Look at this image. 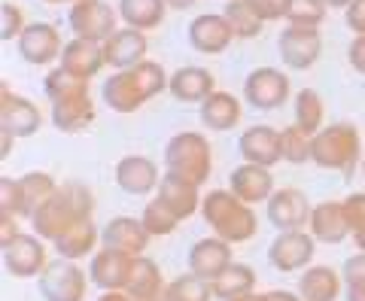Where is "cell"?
Returning <instances> with one entry per match:
<instances>
[{"label": "cell", "mask_w": 365, "mask_h": 301, "mask_svg": "<svg viewBox=\"0 0 365 301\" xmlns=\"http://www.w3.org/2000/svg\"><path fill=\"white\" fill-rule=\"evenodd\" d=\"M86 219H91V192L83 183H67V186L55 189V195L34 213L31 223L40 238L55 244L67 228H73L76 223H86Z\"/></svg>", "instance_id": "1"}, {"label": "cell", "mask_w": 365, "mask_h": 301, "mask_svg": "<svg viewBox=\"0 0 365 301\" xmlns=\"http://www.w3.org/2000/svg\"><path fill=\"white\" fill-rule=\"evenodd\" d=\"M201 216L207 219V225L216 231V238H222L225 244H244L259 231L253 207L244 204L235 192L216 189L201 201Z\"/></svg>", "instance_id": "2"}, {"label": "cell", "mask_w": 365, "mask_h": 301, "mask_svg": "<svg viewBox=\"0 0 365 301\" xmlns=\"http://www.w3.org/2000/svg\"><path fill=\"white\" fill-rule=\"evenodd\" d=\"M162 88H168L165 71L153 61H143L113 76L104 88V98L116 113H134L146 98H155Z\"/></svg>", "instance_id": "3"}, {"label": "cell", "mask_w": 365, "mask_h": 301, "mask_svg": "<svg viewBox=\"0 0 365 301\" xmlns=\"http://www.w3.org/2000/svg\"><path fill=\"white\" fill-rule=\"evenodd\" d=\"M311 158L319 168L344 170V177L353 173V165L359 158V134L353 125H332V128L314 134Z\"/></svg>", "instance_id": "4"}, {"label": "cell", "mask_w": 365, "mask_h": 301, "mask_svg": "<svg viewBox=\"0 0 365 301\" xmlns=\"http://www.w3.org/2000/svg\"><path fill=\"white\" fill-rule=\"evenodd\" d=\"M168 168L174 177L201 186L210 173V149L207 141L198 134H180L168 143Z\"/></svg>", "instance_id": "5"}, {"label": "cell", "mask_w": 365, "mask_h": 301, "mask_svg": "<svg viewBox=\"0 0 365 301\" xmlns=\"http://www.w3.org/2000/svg\"><path fill=\"white\" fill-rule=\"evenodd\" d=\"M88 274L71 259H55L40 274V292L46 301H83Z\"/></svg>", "instance_id": "6"}, {"label": "cell", "mask_w": 365, "mask_h": 301, "mask_svg": "<svg viewBox=\"0 0 365 301\" xmlns=\"http://www.w3.org/2000/svg\"><path fill=\"white\" fill-rule=\"evenodd\" d=\"M314 247H317V240L311 231H280L277 240L268 247V262H271V268H277L283 274L311 268Z\"/></svg>", "instance_id": "7"}, {"label": "cell", "mask_w": 365, "mask_h": 301, "mask_svg": "<svg viewBox=\"0 0 365 301\" xmlns=\"http://www.w3.org/2000/svg\"><path fill=\"white\" fill-rule=\"evenodd\" d=\"M289 98V79L287 73L274 67H256L244 83V101L256 110H277Z\"/></svg>", "instance_id": "8"}, {"label": "cell", "mask_w": 365, "mask_h": 301, "mask_svg": "<svg viewBox=\"0 0 365 301\" xmlns=\"http://www.w3.org/2000/svg\"><path fill=\"white\" fill-rule=\"evenodd\" d=\"M71 25L79 40L107 43L116 34V13L104 0H79L71 9Z\"/></svg>", "instance_id": "9"}, {"label": "cell", "mask_w": 365, "mask_h": 301, "mask_svg": "<svg viewBox=\"0 0 365 301\" xmlns=\"http://www.w3.org/2000/svg\"><path fill=\"white\" fill-rule=\"evenodd\" d=\"M265 204H268L271 225L277 231H302L311 223V213H314V207L307 204L304 192L299 189H277Z\"/></svg>", "instance_id": "10"}, {"label": "cell", "mask_w": 365, "mask_h": 301, "mask_svg": "<svg viewBox=\"0 0 365 301\" xmlns=\"http://www.w3.org/2000/svg\"><path fill=\"white\" fill-rule=\"evenodd\" d=\"M241 155L244 165H259V168H274L283 158V137L271 125H253L241 134Z\"/></svg>", "instance_id": "11"}, {"label": "cell", "mask_w": 365, "mask_h": 301, "mask_svg": "<svg viewBox=\"0 0 365 301\" xmlns=\"http://www.w3.org/2000/svg\"><path fill=\"white\" fill-rule=\"evenodd\" d=\"M280 58L283 64L292 67V71H307V67L317 64L319 49H323V40H319L317 28H287L280 34Z\"/></svg>", "instance_id": "12"}, {"label": "cell", "mask_w": 365, "mask_h": 301, "mask_svg": "<svg viewBox=\"0 0 365 301\" xmlns=\"http://www.w3.org/2000/svg\"><path fill=\"white\" fill-rule=\"evenodd\" d=\"M150 231H146L143 219H134V216H116L110 219L104 235H101V244L107 250H116V252H125V256H143L146 252V244H150Z\"/></svg>", "instance_id": "13"}, {"label": "cell", "mask_w": 365, "mask_h": 301, "mask_svg": "<svg viewBox=\"0 0 365 301\" xmlns=\"http://www.w3.org/2000/svg\"><path fill=\"white\" fill-rule=\"evenodd\" d=\"M61 49V34L55 25H46V21H34L21 31L19 37V55L25 58L28 64H52V58H58Z\"/></svg>", "instance_id": "14"}, {"label": "cell", "mask_w": 365, "mask_h": 301, "mask_svg": "<svg viewBox=\"0 0 365 301\" xmlns=\"http://www.w3.org/2000/svg\"><path fill=\"white\" fill-rule=\"evenodd\" d=\"M232 244H225L222 238H201L195 247L189 250V271L201 277V280H216L222 277V271L232 265Z\"/></svg>", "instance_id": "15"}, {"label": "cell", "mask_w": 365, "mask_h": 301, "mask_svg": "<svg viewBox=\"0 0 365 301\" xmlns=\"http://www.w3.org/2000/svg\"><path fill=\"white\" fill-rule=\"evenodd\" d=\"M4 265L13 277H40L46 271V247L40 244V238L19 235L13 244L4 247Z\"/></svg>", "instance_id": "16"}, {"label": "cell", "mask_w": 365, "mask_h": 301, "mask_svg": "<svg viewBox=\"0 0 365 301\" xmlns=\"http://www.w3.org/2000/svg\"><path fill=\"white\" fill-rule=\"evenodd\" d=\"M235 40V31L228 25L225 16H198L189 25V43L195 52L204 55H220L228 49V43Z\"/></svg>", "instance_id": "17"}, {"label": "cell", "mask_w": 365, "mask_h": 301, "mask_svg": "<svg viewBox=\"0 0 365 301\" xmlns=\"http://www.w3.org/2000/svg\"><path fill=\"white\" fill-rule=\"evenodd\" d=\"M131 256L125 252H116V250H101L95 252L91 259V268H88V277L95 280L104 292H125V283H128V274H131Z\"/></svg>", "instance_id": "18"}, {"label": "cell", "mask_w": 365, "mask_h": 301, "mask_svg": "<svg viewBox=\"0 0 365 301\" xmlns=\"http://www.w3.org/2000/svg\"><path fill=\"white\" fill-rule=\"evenodd\" d=\"M104 55H107V64L119 67V71H131V67L146 61V34L137 28L116 31L104 43Z\"/></svg>", "instance_id": "19"}, {"label": "cell", "mask_w": 365, "mask_h": 301, "mask_svg": "<svg viewBox=\"0 0 365 301\" xmlns=\"http://www.w3.org/2000/svg\"><path fill=\"white\" fill-rule=\"evenodd\" d=\"M307 228H311L314 240H319V244H341L347 235H353L344 213V201H326L314 207Z\"/></svg>", "instance_id": "20"}, {"label": "cell", "mask_w": 365, "mask_h": 301, "mask_svg": "<svg viewBox=\"0 0 365 301\" xmlns=\"http://www.w3.org/2000/svg\"><path fill=\"white\" fill-rule=\"evenodd\" d=\"M116 183H119V189L128 195H150L153 189H158L162 177H158V168L150 158L125 155L116 165Z\"/></svg>", "instance_id": "21"}, {"label": "cell", "mask_w": 365, "mask_h": 301, "mask_svg": "<svg viewBox=\"0 0 365 301\" xmlns=\"http://www.w3.org/2000/svg\"><path fill=\"white\" fill-rule=\"evenodd\" d=\"M165 277L162 268L146 259V256H137L131 262V274H128V283H125V292H128L134 301H162L165 298Z\"/></svg>", "instance_id": "22"}, {"label": "cell", "mask_w": 365, "mask_h": 301, "mask_svg": "<svg viewBox=\"0 0 365 301\" xmlns=\"http://www.w3.org/2000/svg\"><path fill=\"white\" fill-rule=\"evenodd\" d=\"M43 116L40 110L34 107L31 101L13 95L6 86H4V113H0V125H4V131H9L13 137H31L34 131L40 128Z\"/></svg>", "instance_id": "23"}, {"label": "cell", "mask_w": 365, "mask_h": 301, "mask_svg": "<svg viewBox=\"0 0 365 301\" xmlns=\"http://www.w3.org/2000/svg\"><path fill=\"white\" fill-rule=\"evenodd\" d=\"M168 91L177 101L186 103H204L213 95V76L204 67H180V71L168 79Z\"/></svg>", "instance_id": "24"}, {"label": "cell", "mask_w": 365, "mask_h": 301, "mask_svg": "<svg viewBox=\"0 0 365 301\" xmlns=\"http://www.w3.org/2000/svg\"><path fill=\"white\" fill-rule=\"evenodd\" d=\"M101 64H107V55H104V46L95 43V40L76 37L73 43H67L64 52H61V67L76 73L79 79H88L91 73H98Z\"/></svg>", "instance_id": "25"}, {"label": "cell", "mask_w": 365, "mask_h": 301, "mask_svg": "<svg viewBox=\"0 0 365 301\" xmlns=\"http://www.w3.org/2000/svg\"><path fill=\"white\" fill-rule=\"evenodd\" d=\"M195 189L198 186H192V183L174 177V173H168V177L158 183V189H155L158 195H155V198L162 201L168 210L182 223V219H189L192 213L198 210V192Z\"/></svg>", "instance_id": "26"}, {"label": "cell", "mask_w": 365, "mask_h": 301, "mask_svg": "<svg viewBox=\"0 0 365 301\" xmlns=\"http://www.w3.org/2000/svg\"><path fill=\"white\" fill-rule=\"evenodd\" d=\"M302 301H335L341 295V274L329 265H311L299 277Z\"/></svg>", "instance_id": "27"}, {"label": "cell", "mask_w": 365, "mask_h": 301, "mask_svg": "<svg viewBox=\"0 0 365 301\" xmlns=\"http://www.w3.org/2000/svg\"><path fill=\"white\" fill-rule=\"evenodd\" d=\"M237 198L244 204H262L271 198V173L268 168H259V165H241L232 173V189Z\"/></svg>", "instance_id": "28"}, {"label": "cell", "mask_w": 365, "mask_h": 301, "mask_svg": "<svg viewBox=\"0 0 365 301\" xmlns=\"http://www.w3.org/2000/svg\"><path fill=\"white\" fill-rule=\"evenodd\" d=\"M201 122L213 131H228L241 122V103L228 91H213V95L201 103Z\"/></svg>", "instance_id": "29"}, {"label": "cell", "mask_w": 365, "mask_h": 301, "mask_svg": "<svg viewBox=\"0 0 365 301\" xmlns=\"http://www.w3.org/2000/svg\"><path fill=\"white\" fill-rule=\"evenodd\" d=\"M256 289V271L250 265L241 262H232L228 268L222 271V277L213 280V295L222 298V301H235V298H244Z\"/></svg>", "instance_id": "30"}, {"label": "cell", "mask_w": 365, "mask_h": 301, "mask_svg": "<svg viewBox=\"0 0 365 301\" xmlns=\"http://www.w3.org/2000/svg\"><path fill=\"white\" fill-rule=\"evenodd\" d=\"M95 244H98V228L91 219L86 223H76L73 228H67L64 235L55 240V250H58L61 259H71V262H79L88 252H95Z\"/></svg>", "instance_id": "31"}, {"label": "cell", "mask_w": 365, "mask_h": 301, "mask_svg": "<svg viewBox=\"0 0 365 301\" xmlns=\"http://www.w3.org/2000/svg\"><path fill=\"white\" fill-rule=\"evenodd\" d=\"M165 9H168L165 0H122L119 4V13L125 19V25L137 28V31L158 28L165 21Z\"/></svg>", "instance_id": "32"}, {"label": "cell", "mask_w": 365, "mask_h": 301, "mask_svg": "<svg viewBox=\"0 0 365 301\" xmlns=\"http://www.w3.org/2000/svg\"><path fill=\"white\" fill-rule=\"evenodd\" d=\"M19 186H21V216H28V219H34V213L58 189L52 183V177H46V173H28V177L19 180Z\"/></svg>", "instance_id": "33"}, {"label": "cell", "mask_w": 365, "mask_h": 301, "mask_svg": "<svg viewBox=\"0 0 365 301\" xmlns=\"http://www.w3.org/2000/svg\"><path fill=\"white\" fill-rule=\"evenodd\" d=\"M213 283L201 280L195 274H182L174 283H168L162 301H213Z\"/></svg>", "instance_id": "34"}, {"label": "cell", "mask_w": 365, "mask_h": 301, "mask_svg": "<svg viewBox=\"0 0 365 301\" xmlns=\"http://www.w3.org/2000/svg\"><path fill=\"white\" fill-rule=\"evenodd\" d=\"M86 79H79L76 73L64 71V67H58L55 73H49V79H46V95H49L55 103L61 101H73V98H86Z\"/></svg>", "instance_id": "35"}, {"label": "cell", "mask_w": 365, "mask_h": 301, "mask_svg": "<svg viewBox=\"0 0 365 301\" xmlns=\"http://www.w3.org/2000/svg\"><path fill=\"white\" fill-rule=\"evenodd\" d=\"M319 122H323V101H319L317 91L302 88L299 98H295V125L307 134H317Z\"/></svg>", "instance_id": "36"}, {"label": "cell", "mask_w": 365, "mask_h": 301, "mask_svg": "<svg viewBox=\"0 0 365 301\" xmlns=\"http://www.w3.org/2000/svg\"><path fill=\"white\" fill-rule=\"evenodd\" d=\"M225 19H228V25H232L235 37H256L262 25H265V21L253 13V6H250L247 0H228Z\"/></svg>", "instance_id": "37"}, {"label": "cell", "mask_w": 365, "mask_h": 301, "mask_svg": "<svg viewBox=\"0 0 365 301\" xmlns=\"http://www.w3.org/2000/svg\"><path fill=\"white\" fill-rule=\"evenodd\" d=\"M283 137V158L292 161V165H304L311 158V149H314V134L302 131L299 125H289L287 131H280Z\"/></svg>", "instance_id": "38"}, {"label": "cell", "mask_w": 365, "mask_h": 301, "mask_svg": "<svg viewBox=\"0 0 365 301\" xmlns=\"http://www.w3.org/2000/svg\"><path fill=\"white\" fill-rule=\"evenodd\" d=\"M287 19L292 28H319L326 19V0H289Z\"/></svg>", "instance_id": "39"}, {"label": "cell", "mask_w": 365, "mask_h": 301, "mask_svg": "<svg viewBox=\"0 0 365 301\" xmlns=\"http://www.w3.org/2000/svg\"><path fill=\"white\" fill-rule=\"evenodd\" d=\"M143 225H146V231H150V235L153 238H162V235H170V231H174L177 228V223H180V219L174 216V213H170L168 210V207L162 204V201H150V204H146V210H143Z\"/></svg>", "instance_id": "40"}, {"label": "cell", "mask_w": 365, "mask_h": 301, "mask_svg": "<svg viewBox=\"0 0 365 301\" xmlns=\"http://www.w3.org/2000/svg\"><path fill=\"white\" fill-rule=\"evenodd\" d=\"M0 213L6 216H21V186L19 180H4V186H0Z\"/></svg>", "instance_id": "41"}, {"label": "cell", "mask_w": 365, "mask_h": 301, "mask_svg": "<svg viewBox=\"0 0 365 301\" xmlns=\"http://www.w3.org/2000/svg\"><path fill=\"white\" fill-rule=\"evenodd\" d=\"M253 6V13L262 21H277V19H287L289 13V0H247Z\"/></svg>", "instance_id": "42"}, {"label": "cell", "mask_w": 365, "mask_h": 301, "mask_svg": "<svg viewBox=\"0 0 365 301\" xmlns=\"http://www.w3.org/2000/svg\"><path fill=\"white\" fill-rule=\"evenodd\" d=\"M21 9L16 4H4V19H0V34H4V40H13V37H21V31L28 25H21Z\"/></svg>", "instance_id": "43"}, {"label": "cell", "mask_w": 365, "mask_h": 301, "mask_svg": "<svg viewBox=\"0 0 365 301\" xmlns=\"http://www.w3.org/2000/svg\"><path fill=\"white\" fill-rule=\"evenodd\" d=\"M344 213H347V223H350L353 235L365 228V192L350 195V198L344 201Z\"/></svg>", "instance_id": "44"}, {"label": "cell", "mask_w": 365, "mask_h": 301, "mask_svg": "<svg viewBox=\"0 0 365 301\" xmlns=\"http://www.w3.org/2000/svg\"><path fill=\"white\" fill-rule=\"evenodd\" d=\"M344 283H347V286L365 283V252H359V256L347 259V265H344Z\"/></svg>", "instance_id": "45"}, {"label": "cell", "mask_w": 365, "mask_h": 301, "mask_svg": "<svg viewBox=\"0 0 365 301\" xmlns=\"http://www.w3.org/2000/svg\"><path fill=\"white\" fill-rule=\"evenodd\" d=\"M347 25L353 31L365 34V0H353V4L347 6Z\"/></svg>", "instance_id": "46"}, {"label": "cell", "mask_w": 365, "mask_h": 301, "mask_svg": "<svg viewBox=\"0 0 365 301\" xmlns=\"http://www.w3.org/2000/svg\"><path fill=\"white\" fill-rule=\"evenodd\" d=\"M350 64H353V71L365 73V34H359L350 46Z\"/></svg>", "instance_id": "47"}, {"label": "cell", "mask_w": 365, "mask_h": 301, "mask_svg": "<svg viewBox=\"0 0 365 301\" xmlns=\"http://www.w3.org/2000/svg\"><path fill=\"white\" fill-rule=\"evenodd\" d=\"M21 235V231L16 228V223H13V216H6V213H0V244H13V240Z\"/></svg>", "instance_id": "48"}, {"label": "cell", "mask_w": 365, "mask_h": 301, "mask_svg": "<svg viewBox=\"0 0 365 301\" xmlns=\"http://www.w3.org/2000/svg\"><path fill=\"white\" fill-rule=\"evenodd\" d=\"M265 301H302V295L287 292V289H271V292H265Z\"/></svg>", "instance_id": "49"}, {"label": "cell", "mask_w": 365, "mask_h": 301, "mask_svg": "<svg viewBox=\"0 0 365 301\" xmlns=\"http://www.w3.org/2000/svg\"><path fill=\"white\" fill-rule=\"evenodd\" d=\"M13 141H16V137L9 134V131H4V137H0V158H9V149H13Z\"/></svg>", "instance_id": "50"}, {"label": "cell", "mask_w": 365, "mask_h": 301, "mask_svg": "<svg viewBox=\"0 0 365 301\" xmlns=\"http://www.w3.org/2000/svg\"><path fill=\"white\" fill-rule=\"evenodd\" d=\"M347 301H365V283L347 286Z\"/></svg>", "instance_id": "51"}, {"label": "cell", "mask_w": 365, "mask_h": 301, "mask_svg": "<svg viewBox=\"0 0 365 301\" xmlns=\"http://www.w3.org/2000/svg\"><path fill=\"white\" fill-rule=\"evenodd\" d=\"M98 301H134V298H131L128 292H122V289H119V292H104Z\"/></svg>", "instance_id": "52"}, {"label": "cell", "mask_w": 365, "mask_h": 301, "mask_svg": "<svg viewBox=\"0 0 365 301\" xmlns=\"http://www.w3.org/2000/svg\"><path fill=\"white\" fill-rule=\"evenodd\" d=\"M168 6H174V9H189V6H195L198 0H165Z\"/></svg>", "instance_id": "53"}, {"label": "cell", "mask_w": 365, "mask_h": 301, "mask_svg": "<svg viewBox=\"0 0 365 301\" xmlns=\"http://www.w3.org/2000/svg\"><path fill=\"white\" fill-rule=\"evenodd\" d=\"M353 238H356V247H359V252H365V228H362V231H356V235H353Z\"/></svg>", "instance_id": "54"}, {"label": "cell", "mask_w": 365, "mask_h": 301, "mask_svg": "<svg viewBox=\"0 0 365 301\" xmlns=\"http://www.w3.org/2000/svg\"><path fill=\"white\" fill-rule=\"evenodd\" d=\"M235 301H265V295H256V292H250L244 298H235Z\"/></svg>", "instance_id": "55"}, {"label": "cell", "mask_w": 365, "mask_h": 301, "mask_svg": "<svg viewBox=\"0 0 365 301\" xmlns=\"http://www.w3.org/2000/svg\"><path fill=\"white\" fill-rule=\"evenodd\" d=\"M353 0H326V6H350Z\"/></svg>", "instance_id": "56"}, {"label": "cell", "mask_w": 365, "mask_h": 301, "mask_svg": "<svg viewBox=\"0 0 365 301\" xmlns=\"http://www.w3.org/2000/svg\"><path fill=\"white\" fill-rule=\"evenodd\" d=\"M362 170H365V158H362Z\"/></svg>", "instance_id": "57"}, {"label": "cell", "mask_w": 365, "mask_h": 301, "mask_svg": "<svg viewBox=\"0 0 365 301\" xmlns=\"http://www.w3.org/2000/svg\"><path fill=\"white\" fill-rule=\"evenodd\" d=\"M76 4H79V0H76Z\"/></svg>", "instance_id": "58"}]
</instances>
